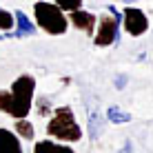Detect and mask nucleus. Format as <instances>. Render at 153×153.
Returning a JSON list of instances; mask_svg holds the SVG:
<instances>
[{
  "label": "nucleus",
  "mask_w": 153,
  "mask_h": 153,
  "mask_svg": "<svg viewBox=\"0 0 153 153\" xmlns=\"http://www.w3.org/2000/svg\"><path fill=\"white\" fill-rule=\"evenodd\" d=\"M107 120L109 122H113V124H126V122H131V113L129 111H122L120 107H109L107 109Z\"/></svg>",
  "instance_id": "obj_11"
},
{
  "label": "nucleus",
  "mask_w": 153,
  "mask_h": 153,
  "mask_svg": "<svg viewBox=\"0 0 153 153\" xmlns=\"http://www.w3.org/2000/svg\"><path fill=\"white\" fill-rule=\"evenodd\" d=\"M16 25V18L11 11H7V9H0V31H11Z\"/></svg>",
  "instance_id": "obj_13"
},
{
  "label": "nucleus",
  "mask_w": 153,
  "mask_h": 153,
  "mask_svg": "<svg viewBox=\"0 0 153 153\" xmlns=\"http://www.w3.org/2000/svg\"><path fill=\"white\" fill-rule=\"evenodd\" d=\"M33 153H76V151L67 144H58V142H51V140H40V142H36Z\"/></svg>",
  "instance_id": "obj_10"
},
{
  "label": "nucleus",
  "mask_w": 153,
  "mask_h": 153,
  "mask_svg": "<svg viewBox=\"0 0 153 153\" xmlns=\"http://www.w3.org/2000/svg\"><path fill=\"white\" fill-rule=\"evenodd\" d=\"M47 133L56 140H62V142H78L82 138V129L76 122V115H73L71 107H58L56 109L49 124H47Z\"/></svg>",
  "instance_id": "obj_3"
},
{
  "label": "nucleus",
  "mask_w": 153,
  "mask_h": 153,
  "mask_svg": "<svg viewBox=\"0 0 153 153\" xmlns=\"http://www.w3.org/2000/svg\"><path fill=\"white\" fill-rule=\"evenodd\" d=\"M122 25H124V31L129 36H133V38H138V36L149 31V18L138 7H126L122 11Z\"/></svg>",
  "instance_id": "obj_5"
},
{
  "label": "nucleus",
  "mask_w": 153,
  "mask_h": 153,
  "mask_svg": "<svg viewBox=\"0 0 153 153\" xmlns=\"http://www.w3.org/2000/svg\"><path fill=\"white\" fill-rule=\"evenodd\" d=\"M69 22H71L78 31H84L87 36H93V33H96L98 18H96V16H93L91 11H84V9H76V11H71V13H69Z\"/></svg>",
  "instance_id": "obj_6"
},
{
  "label": "nucleus",
  "mask_w": 153,
  "mask_h": 153,
  "mask_svg": "<svg viewBox=\"0 0 153 153\" xmlns=\"http://www.w3.org/2000/svg\"><path fill=\"white\" fill-rule=\"evenodd\" d=\"M33 93H36V78L33 76H20L16 78L9 91H0V111L20 120L27 118L33 104Z\"/></svg>",
  "instance_id": "obj_1"
},
{
  "label": "nucleus",
  "mask_w": 153,
  "mask_h": 153,
  "mask_svg": "<svg viewBox=\"0 0 153 153\" xmlns=\"http://www.w3.org/2000/svg\"><path fill=\"white\" fill-rule=\"evenodd\" d=\"M16 133H18L22 140H33L36 129H33V124H31L27 118H20V120H16Z\"/></svg>",
  "instance_id": "obj_12"
},
{
  "label": "nucleus",
  "mask_w": 153,
  "mask_h": 153,
  "mask_svg": "<svg viewBox=\"0 0 153 153\" xmlns=\"http://www.w3.org/2000/svg\"><path fill=\"white\" fill-rule=\"evenodd\" d=\"M36 107H38V115H49L51 113V100L47 98V96H42V98H38V102H36Z\"/></svg>",
  "instance_id": "obj_15"
},
{
  "label": "nucleus",
  "mask_w": 153,
  "mask_h": 153,
  "mask_svg": "<svg viewBox=\"0 0 153 153\" xmlns=\"http://www.w3.org/2000/svg\"><path fill=\"white\" fill-rule=\"evenodd\" d=\"M120 153H135V149H133V142H131V140H124V144L120 146Z\"/></svg>",
  "instance_id": "obj_16"
},
{
  "label": "nucleus",
  "mask_w": 153,
  "mask_h": 153,
  "mask_svg": "<svg viewBox=\"0 0 153 153\" xmlns=\"http://www.w3.org/2000/svg\"><path fill=\"white\" fill-rule=\"evenodd\" d=\"M124 4H131V2H138V0H122Z\"/></svg>",
  "instance_id": "obj_18"
},
{
  "label": "nucleus",
  "mask_w": 153,
  "mask_h": 153,
  "mask_svg": "<svg viewBox=\"0 0 153 153\" xmlns=\"http://www.w3.org/2000/svg\"><path fill=\"white\" fill-rule=\"evenodd\" d=\"M0 153H22L18 133H13L9 129H0Z\"/></svg>",
  "instance_id": "obj_7"
},
{
  "label": "nucleus",
  "mask_w": 153,
  "mask_h": 153,
  "mask_svg": "<svg viewBox=\"0 0 153 153\" xmlns=\"http://www.w3.org/2000/svg\"><path fill=\"white\" fill-rule=\"evenodd\" d=\"M13 18H16V31H13V38H27V36H33L36 33V25L31 22V20L27 18V13L25 11H16L13 13Z\"/></svg>",
  "instance_id": "obj_8"
},
{
  "label": "nucleus",
  "mask_w": 153,
  "mask_h": 153,
  "mask_svg": "<svg viewBox=\"0 0 153 153\" xmlns=\"http://www.w3.org/2000/svg\"><path fill=\"white\" fill-rule=\"evenodd\" d=\"M33 16H36V25L47 31L49 36H62L67 33L69 20H67L65 11L58 7L56 2H47V0H38L33 4Z\"/></svg>",
  "instance_id": "obj_2"
},
{
  "label": "nucleus",
  "mask_w": 153,
  "mask_h": 153,
  "mask_svg": "<svg viewBox=\"0 0 153 153\" xmlns=\"http://www.w3.org/2000/svg\"><path fill=\"white\" fill-rule=\"evenodd\" d=\"M53 2L62 9V11H69V13H71V11H76V9L82 7L84 0H53Z\"/></svg>",
  "instance_id": "obj_14"
},
{
  "label": "nucleus",
  "mask_w": 153,
  "mask_h": 153,
  "mask_svg": "<svg viewBox=\"0 0 153 153\" xmlns=\"http://www.w3.org/2000/svg\"><path fill=\"white\" fill-rule=\"evenodd\" d=\"M87 115H89V138L98 140L100 138V131H102V113L98 111V107L93 102H89Z\"/></svg>",
  "instance_id": "obj_9"
},
{
  "label": "nucleus",
  "mask_w": 153,
  "mask_h": 153,
  "mask_svg": "<svg viewBox=\"0 0 153 153\" xmlns=\"http://www.w3.org/2000/svg\"><path fill=\"white\" fill-rule=\"evenodd\" d=\"M120 40V20L115 16H100L93 33V45L96 47H111Z\"/></svg>",
  "instance_id": "obj_4"
},
{
  "label": "nucleus",
  "mask_w": 153,
  "mask_h": 153,
  "mask_svg": "<svg viewBox=\"0 0 153 153\" xmlns=\"http://www.w3.org/2000/svg\"><path fill=\"white\" fill-rule=\"evenodd\" d=\"M124 84H126V78H124V76H122V78H115V87H118V89H122Z\"/></svg>",
  "instance_id": "obj_17"
}]
</instances>
